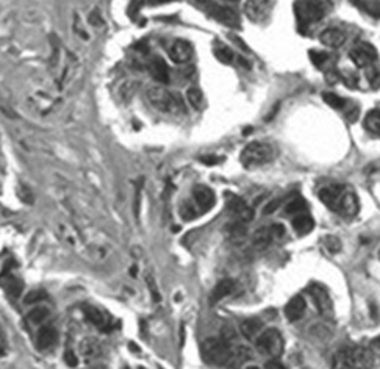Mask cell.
<instances>
[{"instance_id":"42","label":"cell","mask_w":380,"mask_h":369,"mask_svg":"<svg viewBox=\"0 0 380 369\" xmlns=\"http://www.w3.org/2000/svg\"><path fill=\"white\" fill-rule=\"evenodd\" d=\"M200 161H202V163H205V164L213 166V164L221 163V158H218V157H215V155H205V157H202V158H200Z\"/></svg>"},{"instance_id":"8","label":"cell","mask_w":380,"mask_h":369,"mask_svg":"<svg viewBox=\"0 0 380 369\" xmlns=\"http://www.w3.org/2000/svg\"><path fill=\"white\" fill-rule=\"evenodd\" d=\"M310 296L313 299V304L318 310V313L324 317V319H332L334 317V302H332V298L330 294H328V291L315 283L310 286Z\"/></svg>"},{"instance_id":"25","label":"cell","mask_w":380,"mask_h":369,"mask_svg":"<svg viewBox=\"0 0 380 369\" xmlns=\"http://www.w3.org/2000/svg\"><path fill=\"white\" fill-rule=\"evenodd\" d=\"M365 127L369 133L380 135V110H371L365 116Z\"/></svg>"},{"instance_id":"39","label":"cell","mask_w":380,"mask_h":369,"mask_svg":"<svg viewBox=\"0 0 380 369\" xmlns=\"http://www.w3.org/2000/svg\"><path fill=\"white\" fill-rule=\"evenodd\" d=\"M147 285L150 288V292H152V296H154V299L155 301H160V294H158V288H157L155 280L152 279V277H147Z\"/></svg>"},{"instance_id":"34","label":"cell","mask_w":380,"mask_h":369,"mask_svg":"<svg viewBox=\"0 0 380 369\" xmlns=\"http://www.w3.org/2000/svg\"><path fill=\"white\" fill-rule=\"evenodd\" d=\"M82 352L86 357H97L100 354V348L94 339H85L82 342Z\"/></svg>"},{"instance_id":"40","label":"cell","mask_w":380,"mask_h":369,"mask_svg":"<svg viewBox=\"0 0 380 369\" xmlns=\"http://www.w3.org/2000/svg\"><path fill=\"white\" fill-rule=\"evenodd\" d=\"M64 361H66V364L70 366V367L77 366V363H79L77 357H75V354H74L72 351H66V354H64Z\"/></svg>"},{"instance_id":"6","label":"cell","mask_w":380,"mask_h":369,"mask_svg":"<svg viewBox=\"0 0 380 369\" xmlns=\"http://www.w3.org/2000/svg\"><path fill=\"white\" fill-rule=\"evenodd\" d=\"M255 348L262 355L278 358L283 352V338L277 329H268L257 336Z\"/></svg>"},{"instance_id":"17","label":"cell","mask_w":380,"mask_h":369,"mask_svg":"<svg viewBox=\"0 0 380 369\" xmlns=\"http://www.w3.org/2000/svg\"><path fill=\"white\" fill-rule=\"evenodd\" d=\"M305 310H307L305 299H303L299 294V296L291 298L288 301V304L285 305V316H287V319L290 323H296L303 314H305Z\"/></svg>"},{"instance_id":"35","label":"cell","mask_w":380,"mask_h":369,"mask_svg":"<svg viewBox=\"0 0 380 369\" xmlns=\"http://www.w3.org/2000/svg\"><path fill=\"white\" fill-rule=\"evenodd\" d=\"M200 211H199V208L196 207V205H193V204H183L182 205V208H180V216L185 219V220H193V219H196L197 217V214H199Z\"/></svg>"},{"instance_id":"45","label":"cell","mask_w":380,"mask_h":369,"mask_svg":"<svg viewBox=\"0 0 380 369\" xmlns=\"http://www.w3.org/2000/svg\"><path fill=\"white\" fill-rule=\"evenodd\" d=\"M372 346H374V348H377V349H380V335H378L377 338H374V339H372Z\"/></svg>"},{"instance_id":"19","label":"cell","mask_w":380,"mask_h":369,"mask_svg":"<svg viewBox=\"0 0 380 369\" xmlns=\"http://www.w3.org/2000/svg\"><path fill=\"white\" fill-rule=\"evenodd\" d=\"M149 72L150 76L154 77L155 82L158 83H168L169 82V67L166 64V61L160 57H154L149 63Z\"/></svg>"},{"instance_id":"7","label":"cell","mask_w":380,"mask_h":369,"mask_svg":"<svg viewBox=\"0 0 380 369\" xmlns=\"http://www.w3.org/2000/svg\"><path fill=\"white\" fill-rule=\"evenodd\" d=\"M285 236V227L282 224H272L269 227H262L258 229L252 236V245L253 249L263 251L266 248L278 239H282Z\"/></svg>"},{"instance_id":"3","label":"cell","mask_w":380,"mask_h":369,"mask_svg":"<svg viewBox=\"0 0 380 369\" xmlns=\"http://www.w3.org/2000/svg\"><path fill=\"white\" fill-rule=\"evenodd\" d=\"M146 95L149 104L158 111L171 113V114H179L185 111V104L180 94L171 92L163 86H150Z\"/></svg>"},{"instance_id":"38","label":"cell","mask_w":380,"mask_h":369,"mask_svg":"<svg viewBox=\"0 0 380 369\" xmlns=\"http://www.w3.org/2000/svg\"><path fill=\"white\" fill-rule=\"evenodd\" d=\"M310 60H312V63H313L315 66L322 67V66L325 64V61L328 60V57H327V54H324V52L312 51V52H310Z\"/></svg>"},{"instance_id":"21","label":"cell","mask_w":380,"mask_h":369,"mask_svg":"<svg viewBox=\"0 0 380 369\" xmlns=\"http://www.w3.org/2000/svg\"><path fill=\"white\" fill-rule=\"evenodd\" d=\"M57 339H58V333L54 327H42L39 329L38 336H36V346L38 349L45 351L52 348L57 342Z\"/></svg>"},{"instance_id":"41","label":"cell","mask_w":380,"mask_h":369,"mask_svg":"<svg viewBox=\"0 0 380 369\" xmlns=\"http://www.w3.org/2000/svg\"><path fill=\"white\" fill-rule=\"evenodd\" d=\"M282 204V199H275V201H271L266 207H265V214H269V213H272V211H275L277 208H278V205Z\"/></svg>"},{"instance_id":"32","label":"cell","mask_w":380,"mask_h":369,"mask_svg":"<svg viewBox=\"0 0 380 369\" xmlns=\"http://www.w3.org/2000/svg\"><path fill=\"white\" fill-rule=\"evenodd\" d=\"M45 317H49V308H45L42 305H38L36 308H33L29 313V319H30L33 324H41Z\"/></svg>"},{"instance_id":"26","label":"cell","mask_w":380,"mask_h":369,"mask_svg":"<svg viewBox=\"0 0 380 369\" xmlns=\"http://www.w3.org/2000/svg\"><path fill=\"white\" fill-rule=\"evenodd\" d=\"M85 316H86V319H88L91 324H94L97 327H104L105 326V316H104V313L100 311L99 308H96V307H91V305L85 307Z\"/></svg>"},{"instance_id":"31","label":"cell","mask_w":380,"mask_h":369,"mask_svg":"<svg viewBox=\"0 0 380 369\" xmlns=\"http://www.w3.org/2000/svg\"><path fill=\"white\" fill-rule=\"evenodd\" d=\"M45 299H47L45 291H42V289H33V291H29L27 294H25L23 304H29V305H32V304H39V302H42V301H45Z\"/></svg>"},{"instance_id":"15","label":"cell","mask_w":380,"mask_h":369,"mask_svg":"<svg viewBox=\"0 0 380 369\" xmlns=\"http://www.w3.org/2000/svg\"><path fill=\"white\" fill-rule=\"evenodd\" d=\"M169 57L177 64L188 63L191 60V57H193V47H191V44L188 41L177 39L169 47Z\"/></svg>"},{"instance_id":"12","label":"cell","mask_w":380,"mask_h":369,"mask_svg":"<svg viewBox=\"0 0 380 369\" xmlns=\"http://www.w3.org/2000/svg\"><path fill=\"white\" fill-rule=\"evenodd\" d=\"M193 199H194V205L199 208L200 214L207 213L215 207V192L205 186V185H197L193 189Z\"/></svg>"},{"instance_id":"44","label":"cell","mask_w":380,"mask_h":369,"mask_svg":"<svg viewBox=\"0 0 380 369\" xmlns=\"http://www.w3.org/2000/svg\"><path fill=\"white\" fill-rule=\"evenodd\" d=\"M166 2H171V0H149L150 5H161V4H166Z\"/></svg>"},{"instance_id":"14","label":"cell","mask_w":380,"mask_h":369,"mask_svg":"<svg viewBox=\"0 0 380 369\" xmlns=\"http://www.w3.org/2000/svg\"><path fill=\"white\" fill-rule=\"evenodd\" d=\"M359 208H360V205H359V198H357V194L353 192L352 189H346V188H344L337 211L341 213V214L346 216V217H352V216H355V214L359 213Z\"/></svg>"},{"instance_id":"30","label":"cell","mask_w":380,"mask_h":369,"mask_svg":"<svg viewBox=\"0 0 380 369\" xmlns=\"http://www.w3.org/2000/svg\"><path fill=\"white\" fill-rule=\"evenodd\" d=\"M215 57H216L221 63H224V64L232 63L233 58H235L233 52L230 51L229 47H225V45H218V47H215Z\"/></svg>"},{"instance_id":"22","label":"cell","mask_w":380,"mask_h":369,"mask_svg":"<svg viewBox=\"0 0 380 369\" xmlns=\"http://www.w3.org/2000/svg\"><path fill=\"white\" fill-rule=\"evenodd\" d=\"M293 229L296 230L297 235L303 236V235H308L313 229H315V220L310 214H307L305 211L299 213L294 216L293 219Z\"/></svg>"},{"instance_id":"47","label":"cell","mask_w":380,"mask_h":369,"mask_svg":"<svg viewBox=\"0 0 380 369\" xmlns=\"http://www.w3.org/2000/svg\"><path fill=\"white\" fill-rule=\"evenodd\" d=\"M225 2H238V0H225Z\"/></svg>"},{"instance_id":"27","label":"cell","mask_w":380,"mask_h":369,"mask_svg":"<svg viewBox=\"0 0 380 369\" xmlns=\"http://www.w3.org/2000/svg\"><path fill=\"white\" fill-rule=\"evenodd\" d=\"M227 233H229V236L232 238V239H243L244 236H246V223H243V220H240V219H236L235 223H232V224H229L227 226Z\"/></svg>"},{"instance_id":"2","label":"cell","mask_w":380,"mask_h":369,"mask_svg":"<svg viewBox=\"0 0 380 369\" xmlns=\"http://www.w3.org/2000/svg\"><path fill=\"white\" fill-rule=\"evenodd\" d=\"M232 349V344L222 336H210L200 342V355L207 364L229 366Z\"/></svg>"},{"instance_id":"20","label":"cell","mask_w":380,"mask_h":369,"mask_svg":"<svg viewBox=\"0 0 380 369\" xmlns=\"http://www.w3.org/2000/svg\"><path fill=\"white\" fill-rule=\"evenodd\" d=\"M319 41L330 48H338L346 42V33L340 29H325L321 35H319Z\"/></svg>"},{"instance_id":"43","label":"cell","mask_w":380,"mask_h":369,"mask_svg":"<svg viewBox=\"0 0 380 369\" xmlns=\"http://www.w3.org/2000/svg\"><path fill=\"white\" fill-rule=\"evenodd\" d=\"M266 367H277V369H280V367H283V364H282L280 361H278V360L272 358L271 361L266 363Z\"/></svg>"},{"instance_id":"18","label":"cell","mask_w":380,"mask_h":369,"mask_svg":"<svg viewBox=\"0 0 380 369\" xmlns=\"http://www.w3.org/2000/svg\"><path fill=\"white\" fill-rule=\"evenodd\" d=\"M0 286H2L13 299L20 298V294L23 292V283L20 279L8 274V270H4L2 276H0Z\"/></svg>"},{"instance_id":"11","label":"cell","mask_w":380,"mask_h":369,"mask_svg":"<svg viewBox=\"0 0 380 369\" xmlns=\"http://www.w3.org/2000/svg\"><path fill=\"white\" fill-rule=\"evenodd\" d=\"M227 207H229V211L240 220H243V223H250V220L253 219V216H255V213H253V208H250L244 199L238 198V195L235 194H227Z\"/></svg>"},{"instance_id":"36","label":"cell","mask_w":380,"mask_h":369,"mask_svg":"<svg viewBox=\"0 0 380 369\" xmlns=\"http://www.w3.org/2000/svg\"><path fill=\"white\" fill-rule=\"evenodd\" d=\"M365 69H366V79L369 80L371 86H372V88H378V86H380V72L375 69L374 64H369V66L365 67Z\"/></svg>"},{"instance_id":"5","label":"cell","mask_w":380,"mask_h":369,"mask_svg":"<svg viewBox=\"0 0 380 369\" xmlns=\"http://www.w3.org/2000/svg\"><path fill=\"white\" fill-rule=\"evenodd\" d=\"M328 8H330L328 0H299L294 7L296 16L303 26L319 22Z\"/></svg>"},{"instance_id":"4","label":"cell","mask_w":380,"mask_h":369,"mask_svg":"<svg viewBox=\"0 0 380 369\" xmlns=\"http://www.w3.org/2000/svg\"><path fill=\"white\" fill-rule=\"evenodd\" d=\"M274 157H275V152H274L271 144L253 141L243 149L240 161L244 167L252 169V167H258V166L271 163L274 160Z\"/></svg>"},{"instance_id":"28","label":"cell","mask_w":380,"mask_h":369,"mask_svg":"<svg viewBox=\"0 0 380 369\" xmlns=\"http://www.w3.org/2000/svg\"><path fill=\"white\" fill-rule=\"evenodd\" d=\"M322 99H324V102H325L328 107H332V108H335V110H343L344 105H346V101L343 99L341 95H338V94H335V92H324V94H322Z\"/></svg>"},{"instance_id":"29","label":"cell","mask_w":380,"mask_h":369,"mask_svg":"<svg viewBox=\"0 0 380 369\" xmlns=\"http://www.w3.org/2000/svg\"><path fill=\"white\" fill-rule=\"evenodd\" d=\"M186 99L194 110H199L202 107V102H204V94H202L199 88H189L186 91Z\"/></svg>"},{"instance_id":"24","label":"cell","mask_w":380,"mask_h":369,"mask_svg":"<svg viewBox=\"0 0 380 369\" xmlns=\"http://www.w3.org/2000/svg\"><path fill=\"white\" fill-rule=\"evenodd\" d=\"M235 286L236 285H235V282L232 279H224V280L218 282L216 286L211 291V302L215 304V302L222 301L227 296H230V294L235 291Z\"/></svg>"},{"instance_id":"37","label":"cell","mask_w":380,"mask_h":369,"mask_svg":"<svg viewBox=\"0 0 380 369\" xmlns=\"http://www.w3.org/2000/svg\"><path fill=\"white\" fill-rule=\"evenodd\" d=\"M324 244H325V248L328 249V252H332V254H337V252L341 251V241L338 238H335V236H327L324 239Z\"/></svg>"},{"instance_id":"23","label":"cell","mask_w":380,"mask_h":369,"mask_svg":"<svg viewBox=\"0 0 380 369\" xmlns=\"http://www.w3.org/2000/svg\"><path fill=\"white\" fill-rule=\"evenodd\" d=\"M263 329V321L258 317H249L244 319L240 326V332L246 339H253Z\"/></svg>"},{"instance_id":"16","label":"cell","mask_w":380,"mask_h":369,"mask_svg":"<svg viewBox=\"0 0 380 369\" xmlns=\"http://www.w3.org/2000/svg\"><path fill=\"white\" fill-rule=\"evenodd\" d=\"M210 16L213 19H216L218 22L224 23V26H229V27H236L240 26V20H238V14L229 8V7H221V5H213L210 10Z\"/></svg>"},{"instance_id":"46","label":"cell","mask_w":380,"mask_h":369,"mask_svg":"<svg viewBox=\"0 0 380 369\" xmlns=\"http://www.w3.org/2000/svg\"><path fill=\"white\" fill-rule=\"evenodd\" d=\"M194 2H197L199 5H208L211 4V0H194Z\"/></svg>"},{"instance_id":"1","label":"cell","mask_w":380,"mask_h":369,"mask_svg":"<svg viewBox=\"0 0 380 369\" xmlns=\"http://www.w3.org/2000/svg\"><path fill=\"white\" fill-rule=\"evenodd\" d=\"M375 363V357L371 349L363 346H347L338 351L334 357V366L341 369H362L371 367Z\"/></svg>"},{"instance_id":"33","label":"cell","mask_w":380,"mask_h":369,"mask_svg":"<svg viewBox=\"0 0 380 369\" xmlns=\"http://www.w3.org/2000/svg\"><path fill=\"white\" fill-rule=\"evenodd\" d=\"M305 210H307V204H305V201L300 199V198H296V199L290 201L288 205H287V213L294 214V216L299 214V213H303Z\"/></svg>"},{"instance_id":"13","label":"cell","mask_w":380,"mask_h":369,"mask_svg":"<svg viewBox=\"0 0 380 369\" xmlns=\"http://www.w3.org/2000/svg\"><path fill=\"white\" fill-rule=\"evenodd\" d=\"M343 191H344V186L341 185H327L319 189V199L328 210L337 211Z\"/></svg>"},{"instance_id":"10","label":"cell","mask_w":380,"mask_h":369,"mask_svg":"<svg viewBox=\"0 0 380 369\" xmlns=\"http://www.w3.org/2000/svg\"><path fill=\"white\" fill-rule=\"evenodd\" d=\"M350 60L359 67H368L377 61V51L369 42H362L350 52Z\"/></svg>"},{"instance_id":"9","label":"cell","mask_w":380,"mask_h":369,"mask_svg":"<svg viewBox=\"0 0 380 369\" xmlns=\"http://www.w3.org/2000/svg\"><path fill=\"white\" fill-rule=\"evenodd\" d=\"M275 5V0H247L244 13L252 22H263L269 17Z\"/></svg>"}]
</instances>
